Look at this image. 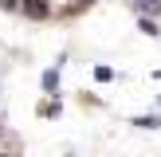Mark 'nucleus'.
<instances>
[{
    "mask_svg": "<svg viewBox=\"0 0 161 157\" xmlns=\"http://www.w3.org/2000/svg\"><path fill=\"white\" fill-rule=\"evenodd\" d=\"M134 4H138V8H142L146 16H149V12H153V16L161 12V0H134Z\"/></svg>",
    "mask_w": 161,
    "mask_h": 157,
    "instance_id": "nucleus-2",
    "label": "nucleus"
},
{
    "mask_svg": "<svg viewBox=\"0 0 161 157\" xmlns=\"http://www.w3.org/2000/svg\"><path fill=\"white\" fill-rule=\"evenodd\" d=\"M157 78H161V71H157Z\"/></svg>",
    "mask_w": 161,
    "mask_h": 157,
    "instance_id": "nucleus-7",
    "label": "nucleus"
},
{
    "mask_svg": "<svg viewBox=\"0 0 161 157\" xmlns=\"http://www.w3.org/2000/svg\"><path fill=\"white\" fill-rule=\"evenodd\" d=\"M94 78H102V83H110V78H114V71H110V67H94Z\"/></svg>",
    "mask_w": 161,
    "mask_h": 157,
    "instance_id": "nucleus-5",
    "label": "nucleus"
},
{
    "mask_svg": "<svg viewBox=\"0 0 161 157\" xmlns=\"http://www.w3.org/2000/svg\"><path fill=\"white\" fill-rule=\"evenodd\" d=\"M75 4H91V0H75Z\"/></svg>",
    "mask_w": 161,
    "mask_h": 157,
    "instance_id": "nucleus-6",
    "label": "nucleus"
},
{
    "mask_svg": "<svg viewBox=\"0 0 161 157\" xmlns=\"http://www.w3.org/2000/svg\"><path fill=\"white\" fill-rule=\"evenodd\" d=\"M0 157H8V153H0Z\"/></svg>",
    "mask_w": 161,
    "mask_h": 157,
    "instance_id": "nucleus-8",
    "label": "nucleus"
},
{
    "mask_svg": "<svg viewBox=\"0 0 161 157\" xmlns=\"http://www.w3.org/2000/svg\"><path fill=\"white\" fill-rule=\"evenodd\" d=\"M142 31H146V35H161V31H157V24L149 20V16H142Z\"/></svg>",
    "mask_w": 161,
    "mask_h": 157,
    "instance_id": "nucleus-4",
    "label": "nucleus"
},
{
    "mask_svg": "<svg viewBox=\"0 0 161 157\" xmlns=\"http://www.w3.org/2000/svg\"><path fill=\"white\" fill-rule=\"evenodd\" d=\"M43 86H47V90H55V86H59V71H47V75H43Z\"/></svg>",
    "mask_w": 161,
    "mask_h": 157,
    "instance_id": "nucleus-3",
    "label": "nucleus"
},
{
    "mask_svg": "<svg viewBox=\"0 0 161 157\" xmlns=\"http://www.w3.org/2000/svg\"><path fill=\"white\" fill-rule=\"evenodd\" d=\"M20 12H24V16H31V20H43L51 8H47L43 0H28V4H20Z\"/></svg>",
    "mask_w": 161,
    "mask_h": 157,
    "instance_id": "nucleus-1",
    "label": "nucleus"
}]
</instances>
